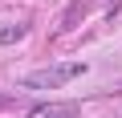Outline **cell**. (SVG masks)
Returning <instances> with one entry per match:
<instances>
[{"instance_id":"6da1fadb","label":"cell","mask_w":122,"mask_h":118,"mask_svg":"<svg viewBox=\"0 0 122 118\" xmlns=\"http://www.w3.org/2000/svg\"><path fill=\"white\" fill-rule=\"evenodd\" d=\"M86 73V65L81 61H73V65H49V69H37V73H25V90H57V86H65V82H73V77H81Z\"/></svg>"},{"instance_id":"7a4b0ae2","label":"cell","mask_w":122,"mask_h":118,"mask_svg":"<svg viewBox=\"0 0 122 118\" xmlns=\"http://www.w3.org/2000/svg\"><path fill=\"white\" fill-rule=\"evenodd\" d=\"M25 118H77V106L73 102H45V106H33Z\"/></svg>"}]
</instances>
